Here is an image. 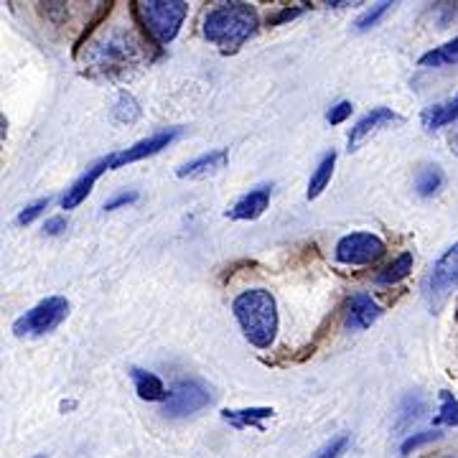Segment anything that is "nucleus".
<instances>
[{"label":"nucleus","mask_w":458,"mask_h":458,"mask_svg":"<svg viewBox=\"0 0 458 458\" xmlns=\"http://www.w3.org/2000/svg\"><path fill=\"white\" fill-rule=\"evenodd\" d=\"M420 412H423V400L418 397V394H408L405 397V403H403V408H400V418H397V426L403 428L410 420H418L420 418Z\"/></svg>","instance_id":"25"},{"label":"nucleus","mask_w":458,"mask_h":458,"mask_svg":"<svg viewBox=\"0 0 458 458\" xmlns=\"http://www.w3.org/2000/svg\"><path fill=\"white\" fill-rule=\"evenodd\" d=\"M352 110H354V107H352V102H339V105H334V107L328 110L327 120L331 123V125H339V123H344V120L352 114Z\"/></svg>","instance_id":"29"},{"label":"nucleus","mask_w":458,"mask_h":458,"mask_svg":"<svg viewBox=\"0 0 458 458\" xmlns=\"http://www.w3.org/2000/svg\"><path fill=\"white\" fill-rule=\"evenodd\" d=\"M438 438H441V433H438V430L412 433V436H408V438L403 441V445H400V454H403V456H408L410 451H415V448H420V445H426V443L430 441H438Z\"/></svg>","instance_id":"26"},{"label":"nucleus","mask_w":458,"mask_h":458,"mask_svg":"<svg viewBox=\"0 0 458 458\" xmlns=\"http://www.w3.org/2000/svg\"><path fill=\"white\" fill-rule=\"evenodd\" d=\"M458 62V36L454 41H448V44H443V47H436V49H430L428 54L420 56V66H428V69H433V66H451Z\"/></svg>","instance_id":"19"},{"label":"nucleus","mask_w":458,"mask_h":458,"mask_svg":"<svg viewBox=\"0 0 458 458\" xmlns=\"http://www.w3.org/2000/svg\"><path fill=\"white\" fill-rule=\"evenodd\" d=\"M66 229V219L64 216H51L49 222L44 225V232L49 234V237H56V234H62Z\"/></svg>","instance_id":"32"},{"label":"nucleus","mask_w":458,"mask_h":458,"mask_svg":"<svg viewBox=\"0 0 458 458\" xmlns=\"http://www.w3.org/2000/svg\"><path fill=\"white\" fill-rule=\"evenodd\" d=\"M273 408H242V410H222V418L234 428H262L265 418H273Z\"/></svg>","instance_id":"17"},{"label":"nucleus","mask_w":458,"mask_h":458,"mask_svg":"<svg viewBox=\"0 0 458 458\" xmlns=\"http://www.w3.org/2000/svg\"><path fill=\"white\" fill-rule=\"evenodd\" d=\"M454 120H458V92L454 98L430 105L420 114V123H423L426 131H441L445 125H451Z\"/></svg>","instance_id":"15"},{"label":"nucleus","mask_w":458,"mask_h":458,"mask_svg":"<svg viewBox=\"0 0 458 458\" xmlns=\"http://www.w3.org/2000/svg\"><path fill=\"white\" fill-rule=\"evenodd\" d=\"M303 13V8H283L278 16L270 18V26H280V23H285V21H293Z\"/></svg>","instance_id":"31"},{"label":"nucleus","mask_w":458,"mask_h":458,"mask_svg":"<svg viewBox=\"0 0 458 458\" xmlns=\"http://www.w3.org/2000/svg\"><path fill=\"white\" fill-rule=\"evenodd\" d=\"M212 403V394L209 390L197 382V379H181L174 385L171 397L165 400L164 412L165 418H186V415H194L201 408H207Z\"/></svg>","instance_id":"6"},{"label":"nucleus","mask_w":458,"mask_h":458,"mask_svg":"<svg viewBox=\"0 0 458 458\" xmlns=\"http://www.w3.org/2000/svg\"><path fill=\"white\" fill-rule=\"evenodd\" d=\"M379 316H382V309L372 295L357 293L346 301V327L354 331L369 328Z\"/></svg>","instance_id":"12"},{"label":"nucleus","mask_w":458,"mask_h":458,"mask_svg":"<svg viewBox=\"0 0 458 458\" xmlns=\"http://www.w3.org/2000/svg\"><path fill=\"white\" fill-rule=\"evenodd\" d=\"M69 316V301L62 295H51L47 301L36 303L31 311H26L16 324H13V334L16 336H41L49 334L59 327Z\"/></svg>","instance_id":"5"},{"label":"nucleus","mask_w":458,"mask_h":458,"mask_svg":"<svg viewBox=\"0 0 458 458\" xmlns=\"http://www.w3.org/2000/svg\"><path fill=\"white\" fill-rule=\"evenodd\" d=\"M334 165H336V153H328V156H324V161L318 164L316 174H313L311 181H309V191H306V197L318 199L321 194H324V189H327L328 181H331V176H334Z\"/></svg>","instance_id":"18"},{"label":"nucleus","mask_w":458,"mask_h":458,"mask_svg":"<svg viewBox=\"0 0 458 458\" xmlns=\"http://www.w3.org/2000/svg\"><path fill=\"white\" fill-rule=\"evenodd\" d=\"M227 158V150L219 148V150L204 153V156H199L194 161H189V164H183L181 168H176V176H179V179H204V176H212L219 168H225Z\"/></svg>","instance_id":"14"},{"label":"nucleus","mask_w":458,"mask_h":458,"mask_svg":"<svg viewBox=\"0 0 458 458\" xmlns=\"http://www.w3.org/2000/svg\"><path fill=\"white\" fill-rule=\"evenodd\" d=\"M113 117L117 123H125V125H132L140 117V107H138V102L131 92H120V98L113 107Z\"/></svg>","instance_id":"22"},{"label":"nucleus","mask_w":458,"mask_h":458,"mask_svg":"<svg viewBox=\"0 0 458 458\" xmlns=\"http://www.w3.org/2000/svg\"><path fill=\"white\" fill-rule=\"evenodd\" d=\"M132 201H138V194L135 191H123V194H117V197H113L110 201H105V212H114V209H120V207H128V204H132Z\"/></svg>","instance_id":"30"},{"label":"nucleus","mask_w":458,"mask_h":458,"mask_svg":"<svg viewBox=\"0 0 458 458\" xmlns=\"http://www.w3.org/2000/svg\"><path fill=\"white\" fill-rule=\"evenodd\" d=\"M410 270H412V255H410V252H403L397 260L390 262V265L377 276V283H379V285H394V283L408 278Z\"/></svg>","instance_id":"21"},{"label":"nucleus","mask_w":458,"mask_h":458,"mask_svg":"<svg viewBox=\"0 0 458 458\" xmlns=\"http://www.w3.org/2000/svg\"><path fill=\"white\" fill-rule=\"evenodd\" d=\"M44 209H49V199H38V201H33V204H29L23 212L18 214L16 225H21V227L31 225L36 216H41V214H44Z\"/></svg>","instance_id":"27"},{"label":"nucleus","mask_w":458,"mask_h":458,"mask_svg":"<svg viewBox=\"0 0 458 458\" xmlns=\"http://www.w3.org/2000/svg\"><path fill=\"white\" fill-rule=\"evenodd\" d=\"M436 426H458V400L451 393H441V410L433 418Z\"/></svg>","instance_id":"23"},{"label":"nucleus","mask_w":458,"mask_h":458,"mask_svg":"<svg viewBox=\"0 0 458 458\" xmlns=\"http://www.w3.org/2000/svg\"><path fill=\"white\" fill-rule=\"evenodd\" d=\"M346 445H349V438H346V436H339V438L328 441L313 458H339L344 451H346Z\"/></svg>","instance_id":"28"},{"label":"nucleus","mask_w":458,"mask_h":458,"mask_svg":"<svg viewBox=\"0 0 458 458\" xmlns=\"http://www.w3.org/2000/svg\"><path fill=\"white\" fill-rule=\"evenodd\" d=\"M105 171H113V156H107V158H99L98 164L89 165L82 176H80V179L74 181V183L66 189L64 199H62V207H64V209H77L84 199L89 197V191L95 189V183H98V179L102 176V174H105Z\"/></svg>","instance_id":"10"},{"label":"nucleus","mask_w":458,"mask_h":458,"mask_svg":"<svg viewBox=\"0 0 458 458\" xmlns=\"http://www.w3.org/2000/svg\"><path fill=\"white\" fill-rule=\"evenodd\" d=\"M390 8H393V3H387V0H385V3H377L372 8H367V11L357 18V31H369L372 26L379 23V18L385 16Z\"/></svg>","instance_id":"24"},{"label":"nucleus","mask_w":458,"mask_h":458,"mask_svg":"<svg viewBox=\"0 0 458 458\" xmlns=\"http://www.w3.org/2000/svg\"><path fill=\"white\" fill-rule=\"evenodd\" d=\"M415 189L420 197H433L443 189V171L438 165H423L415 176Z\"/></svg>","instance_id":"20"},{"label":"nucleus","mask_w":458,"mask_h":458,"mask_svg":"<svg viewBox=\"0 0 458 458\" xmlns=\"http://www.w3.org/2000/svg\"><path fill=\"white\" fill-rule=\"evenodd\" d=\"M135 13L140 18L143 29L156 44H171L181 31V23L189 13V5L183 0H143L135 3Z\"/></svg>","instance_id":"4"},{"label":"nucleus","mask_w":458,"mask_h":458,"mask_svg":"<svg viewBox=\"0 0 458 458\" xmlns=\"http://www.w3.org/2000/svg\"><path fill=\"white\" fill-rule=\"evenodd\" d=\"M36 458H47V456H36Z\"/></svg>","instance_id":"33"},{"label":"nucleus","mask_w":458,"mask_h":458,"mask_svg":"<svg viewBox=\"0 0 458 458\" xmlns=\"http://www.w3.org/2000/svg\"><path fill=\"white\" fill-rule=\"evenodd\" d=\"M258 31V13L247 3H219L204 18V36L225 54L237 51Z\"/></svg>","instance_id":"3"},{"label":"nucleus","mask_w":458,"mask_h":458,"mask_svg":"<svg viewBox=\"0 0 458 458\" xmlns=\"http://www.w3.org/2000/svg\"><path fill=\"white\" fill-rule=\"evenodd\" d=\"M393 123H400V114L393 113L390 107H375V110H369V113L361 117L360 123L352 128L349 132V150H360L361 143L377 132L382 125H393Z\"/></svg>","instance_id":"11"},{"label":"nucleus","mask_w":458,"mask_h":458,"mask_svg":"<svg viewBox=\"0 0 458 458\" xmlns=\"http://www.w3.org/2000/svg\"><path fill=\"white\" fill-rule=\"evenodd\" d=\"M132 382H135V393L140 400L156 403V400H168L171 393L165 390V385L161 382V377L146 372V369H132Z\"/></svg>","instance_id":"16"},{"label":"nucleus","mask_w":458,"mask_h":458,"mask_svg":"<svg viewBox=\"0 0 458 458\" xmlns=\"http://www.w3.org/2000/svg\"><path fill=\"white\" fill-rule=\"evenodd\" d=\"M458 283V242L454 247H448L441 258L436 260L430 276H428L426 293L428 301L433 309H438L443 303V298L451 293V288Z\"/></svg>","instance_id":"8"},{"label":"nucleus","mask_w":458,"mask_h":458,"mask_svg":"<svg viewBox=\"0 0 458 458\" xmlns=\"http://www.w3.org/2000/svg\"><path fill=\"white\" fill-rule=\"evenodd\" d=\"M234 318L245 331L247 342L258 349H270L278 334V306L270 291L265 288H250L240 293L232 303Z\"/></svg>","instance_id":"2"},{"label":"nucleus","mask_w":458,"mask_h":458,"mask_svg":"<svg viewBox=\"0 0 458 458\" xmlns=\"http://www.w3.org/2000/svg\"><path fill=\"white\" fill-rule=\"evenodd\" d=\"M176 138H179V131H176V128H174V131L153 132L150 138L138 140L135 146L125 148V150H120V153H113V171L114 168H123V165L135 164V161H143V158H150V156L161 153V150L168 148V143H174Z\"/></svg>","instance_id":"9"},{"label":"nucleus","mask_w":458,"mask_h":458,"mask_svg":"<svg viewBox=\"0 0 458 458\" xmlns=\"http://www.w3.org/2000/svg\"><path fill=\"white\" fill-rule=\"evenodd\" d=\"M270 207V186H260L255 191H250L240 201H234V207L229 209L227 216L234 222H252L265 214V209Z\"/></svg>","instance_id":"13"},{"label":"nucleus","mask_w":458,"mask_h":458,"mask_svg":"<svg viewBox=\"0 0 458 458\" xmlns=\"http://www.w3.org/2000/svg\"><path fill=\"white\" fill-rule=\"evenodd\" d=\"M382 255H385V242L369 232H352L336 245V260L344 265H369Z\"/></svg>","instance_id":"7"},{"label":"nucleus","mask_w":458,"mask_h":458,"mask_svg":"<svg viewBox=\"0 0 458 458\" xmlns=\"http://www.w3.org/2000/svg\"><path fill=\"white\" fill-rule=\"evenodd\" d=\"M148 59L146 44L125 23H114L95 36L82 54V64L89 74L123 77Z\"/></svg>","instance_id":"1"}]
</instances>
